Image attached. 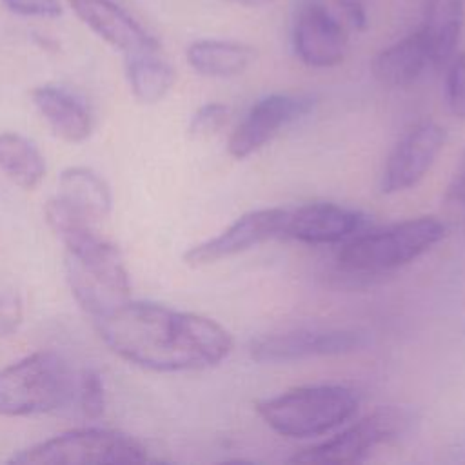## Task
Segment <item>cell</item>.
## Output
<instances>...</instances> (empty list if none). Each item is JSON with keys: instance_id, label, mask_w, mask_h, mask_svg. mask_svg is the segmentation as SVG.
Wrapping results in <instances>:
<instances>
[{"instance_id": "cell-9", "label": "cell", "mask_w": 465, "mask_h": 465, "mask_svg": "<svg viewBox=\"0 0 465 465\" xmlns=\"http://www.w3.org/2000/svg\"><path fill=\"white\" fill-rule=\"evenodd\" d=\"M365 336L351 329H294L251 341L249 354L260 363H283L318 356H338L361 349Z\"/></svg>"}, {"instance_id": "cell-13", "label": "cell", "mask_w": 465, "mask_h": 465, "mask_svg": "<svg viewBox=\"0 0 465 465\" xmlns=\"http://www.w3.org/2000/svg\"><path fill=\"white\" fill-rule=\"evenodd\" d=\"M365 223L367 218L356 209L331 202H316L287 211L282 236L309 245H329L347 242L356 236Z\"/></svg>"}, {"instance_id": "cell-16", "label": "cell", "mask_w": 465, "mask_h": 465, "mask_svg": "<svg viewBox=\"0 0 465 465\" xmlns=\"http://www.w3.org/2000/svg\"><path fill=\"white\" fill-rule=\"evenodd\" d=\"M38 113L56 136L69 143H80L93 131V118L82 100L58 85H38L31 91Z\"/></svg>"}, {"instance_id": "cell-5", "label": "cell", "mask_w": 465, "mask_h": 465, "mask_svg": "<svg viewBox=\"0 0 465 465\" xmlns=\"http://www.w3.org/2000/svg\"><path fill=\"white\" fill-rule=\"evenodd\" d=\"M76 374L54 351H38L0 369V416L20 418L74 401Z\"/></svg>"}, {"instance_id": "cell-17", "label": "cell", "mask_w": 465, "mask_h": 465, "mask_svg": "<svg viewBox=\"0 0 465 465\" xmlns=\"http://www.w3.org/2000/svg\"><path fill=\"white\" fill-rule=\"evenodd\" d=\"M56 198L91 223L105 220L113 207V196L105 180L84 165H71L60 173Z\"/></svg>"}, {"instance_id": "cell-27", "label": "cell", "mask_w": 465, "mask_h": 465, "mask_svg": "<svg viewBox=\"0 0 465 465\" xmlns=\"http://www.w3.org/2000/svg\"><path fill=\"white\" fill-rule=\"evenodd\" d=\"M341 11L345 13L349 24L356 29L367 27V11L363 0H336Z\"/></svg>"}, {"instance_id": "cell-19", "label": "cell", "mask_w": 465, "mask_h": 465, "mask_svg": "<svg viewBox=\"0 0 465 465\" xmlns=\"http://www.w3.org/2000/svg\"><path fill=\"white\" fill-rule=\"evenodd\" d=\"M463 27V0H427L421 31L430 51V64L445 65L456 53Z\"/></svg>"}, {"instance_id": "cell-22", "label": "cell", "mask_w": 465, "mask_h": 465, "mask_svg": "<svg viewBox=\"0 0 465 465\" xmlns=\"http://www.w3.org/2000/svg\"><path fill=\"white\" fill-rule=\"evenodd\" d=\"M74 401L89 420H98L105 411V389L100 372L85 369L76 376Z\"/></svg>"}, {"instance_id": "cell-14", "label": "cell", "mask_w": 465, "mask_h": 465, "mask_svg": "<svg viewBox=\"0 0 465 465\" xmlns=\"http://www.w3.org/2000/svg\"><path fill=\"white\" fill-rule=\"evenodd\" d=\"M69 5L96 36L127 56L160 49L158 40L113 0H69Z\"/></svg>"}, {"instance_id": "cell-4", "label": "cell", "mask_w": 465, "mask_h": 465, "mask_svg": "<svg viewBox=\"0 0 465 465\" xmlns=\"http://www.w3.org/2000/svg\"><path fill=\"white\" fill-rule=\"evenodd\" d=\"M360 405L352 387L320 383L289 389L282 394L256 401L260 418L287 438H312L349 421Z\"/></svg>"}, {"instance_id": "cell-23", "label": "cell", "mask_w": 465, "mask_h": 465, "mask_svg": "<svg viewBox=\"0 0 465 465\" xmlns=\"http://www.w3.org/2000/svg\"><path fill=\"white\" fill-rule=\"evenodd\" d=\"M445 65V100L449 111L456 118L465 120V51L454 53Z\"/></svg>"}, {"instance_id": "cell-21", "label": "cell", "mask_w": 465, "mask_h": 465, "mask_svg": "<svg viewBox=\"0 0 465 465\" xmlns=\"http://www.w3.org/2000/svg\"><path fill=\"white\" fill-rule=\"evenodd\" d=\"M174 69L156 53L127 56L129 87L142 104H156L165 98L174 85Z\"/></svg>"}, {"instance_id": "cell-24", "label": "cell", "mask_w": 465, "mask_h": 465, "mask_svg": "<svg viewBox=\"0 0 465 465\" xmlns=\"http://www.w3.org/2000/svg\"><path fill=\"white\" fill-rule=\"evenodd\" d=\"M229 120V107L220 102H209L194 111L189 120V134L193 138H209L223 129Z\"/></svg>"}, {"instance_id": "cell-15", "label": "cell", "mask_w": 465, "mask_h": 465, "mask_svg": "<svg viewBox=\"0 0 465 465\" xmlns=\"http://www.w3.org/2000/svg\"><path fill=\"white\" fill-rule=\"evenodd\" d=\"M430 64L427 38L420 29L381 49L371 64L374 78L385 87H407Z\"/></svg>"}, {"instance_id": "cell-3", "label": "cell", "mask_w": 465, "mask_h": 465, "mask_svg": "<svg viewBox=\"0 0 465 465\" xmlns=\"http://www.w3.org/2000/svg\"><path fill=\"white\" fill-rule=\"evenodd\" d=\"M445 236V223L434 216L409 218L383 229L349 238L336 262L343 274L378 278L409 265Z\"/></svg>"}, {"instance_id": "cell-11", "label": "cell", "mask_w": 465, "mask_h": 465, "mask_svg": "<svg viewBox=\"0 0 465 465\" xmlns=\"http://www.w3.org/2000/svg\"><path fill=\"white\" fill-rule=\"evenodd\" d=\"M445 138V129L432 120H421L411 127L385 162L380 178L381 193L394 194L420 183L440 156Z\"/></svg>"}, {"instance_id": "cell-8", "label": "cell", "mask_w": 465, "mask_h": 465, "mask_svg": "<svg viewBox=\"0 0 465 465\" xmlns=\"http://www.w3.org/2000/svg\"><path fill=\"white\" fill-rule=\"evenodd\" d=\"M312 107L314 98L303 93H272L260 98L229 136V154L236 160L251 156Z\"/></svg>"}, {"instance_id": "cell-25", "label": "cell", "mask_w": 465, "mask_h": 465, "mask_svg": "<svg viewBox=\"0 0 465 465\" xmlns=\"http://www.w3.org/2000/svg\"><path fill=\"white\" fill-rule=\"evenodd\" d=\"M24 318L22 298L15 291L0 292V336H11L16 332Z\"/></svg>"}, {"instance_id": "cell-2", "label": "cell", "mask_w": 465, "mask_h": 465, "mask_svg": "<svg viewBox=\"0 0 465 465\" xmlns=\"http://www.w3.org/2000/svg\"><path fill=\"white\" fill-rule=\"evenodd\" d=\"M45 222L65 247V274L80 307L96 318L131 298L129 272L116 245L94 231L56 196L45 203Z\"/></svg>"}, {"instance_id": "cell-7", "label": "cell", "mask_w": 465, "mask_h": 465, "mask_svg": "<svg viewBox=\"0 0 465 465\" xmlns=\"http://www.w3.org/2000/svg\"><path fill=\"white\" fill-rule=\"evenodd\" d=\"M412 412L403 407H378L332 438L296 452L294 463H356L374 447L405 434L412 423Z\"/></svg>"}, {"instance_id": "cell-12", "label": "cell", "mask_w": 465, "mask_h": 465, "mask_svg": "<svg viewBox=\"0 0 465 465\" xmlns=\"http://www.w3.org/2000/svg\"><path fill=\"white\" fill-rule=\"evenodd\" d=\"M292 49L309 67H334L345 58L347 35L327 7L322 4H307L294 18Z\"/></svg>"}, {"instance_id": "cell-10", "label": "cell", "mask_w": 465, "mask_h": 465, "mask_svg": "<svg viewBox=\"0 0 465 465\" xmlns=\"http://www.w3.org/2000/svg\"><path fill=\"white\" fill-rule=\"evenodd\" d=\"M287 211L282 207L254 209L236 218L220 234L189 247L183 262L191 267H202L242 254L271 238L283 234Z\"/></svg>"}, {"instance_id": "cell-1", "label": "cell", "mask_w": 465, "mask_h": 465, "mask_svg": "<svg viewBox=\"0 0 465 465\" xmlns=\"http://www.w3.org/2000/svg\"><path fill=\"white\" fill-rule=\"evenodd\" d=\"M93 320L114 354L147 371H202L232 351L231 332L216 320L160 303L129 298Z\"/></svg>"}, {"instance_id": "cell-18", "label": "cell", "mask_w": 465, "mask_h": 465, "mask_svg": "<svg viewBox=\"0 0 465 465\" xmlns=\"http://www.w3.org/2000/svg\"><path fill=\"white\" fill-rule=\"evenodd\" d=\"M256 53L251 45L234 40L202 38L194 40L187 51V64L202 76L231 78L242 74L254 60Z\"/></svg>"}, {"instance_id": "cell-6", "label": "cell", "mask_w": 465, "mask_h": 465, "mask_svg": "<svg viewBox=\"0 0 465 465\" xmlns=\"http://www.w3.org/2000/svg\"><path fill=\"white\" fill-rule=\"evenodd\" d=\"M16 465H85L151 461L147 447L136 438L98 427L64 432L40 441L7 460Z\"/></svg>"}, {"instance_id": "cell-28", "label": "cell", "mask_w": 465, "mask_h": 465, "mask_svg": "<svg viewBox=\"0 0 465 465\" xmlns=\"http://www.w3.org/2000/svg\"><path fill=\"white\" fill-rule=\"evenodd\" d=\"M445 200L456 207H461L465 209V153H463V160H461V165L456 173V176L452 178L449 189H447V194H445Z\"/></svg>"}, {"instance_id": "cell-29", "label": "cell", "mask_w": 465, "mask_h": 465, "mask_svg": "<svg viewBox=\"0 0 465 465\" xmlns=\"http://www.w3.org/2000/svg\"><path fill=\"white\" fill-rule=\"evenodd\" d=\"M229 4H236V5H245V7H262L265 4H269L271 0H225Z\"/></svg>"}, {"instance_id": "cell-26", "label": "cell", "mask_w": 465, "mask_h": 465, "mask_svg": "<svg viewBox=\"0 0 465 465\" xmlns=\"http://www.w3.org/2000/svg\"><path fill=\"white\" fill-rule=\"evenodd\" d=\"M5 7L22 16L54 18L60 16L62 5L58 0H2Z\"/></svg>"}, {"instance_id": "cell-20", "label": "cell", "mask_w": 465, "mask_h": 465, "mask_svg": "<svg viewBox=\"0 0 465 465\" xmlns=\"http://www.w3.org/2000/svg\"><path fill=\"white\" fill-rule=\"evenodd\" d=\"M0 173L25 191H33L45 176V160L25 136L11 131L0 133Z\"/></svg>"}]
</instances>
